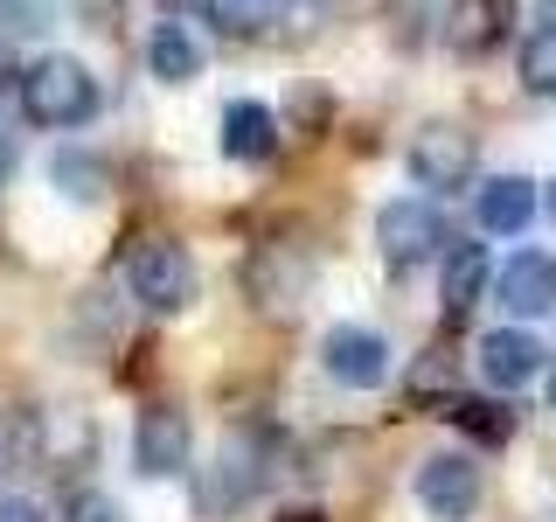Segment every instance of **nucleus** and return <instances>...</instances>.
<instances>
[{
    "instance_id": "f257e3e1",
    "label": "nucleus",
    "mask_w": 556,
    "mask_h": 522,
    "mask_svg": "<svg viewBox=\"0 0 556 522\" xmlns=\"http://www.w3.org/2000/svg\"><path fill=\"white\" fill-rule=\"evenodd\" d=\"M22 112L35 126L70 133V126H84V119L98 112V77L77 57H35L22 70Z\"/></svg>"
},
{
    "instance_id": "f03ea898",
    "label": "nucleus",
    "mask_w": 556,
    "mask_h": 522,
    "mask_svg": "<svg viewBox=\"0 0 556 522\" xmlns=\"http://www.w3.org/2000/svg\"><path fill=\"white\" fill-rule=\"evenodd\" d=\"M195 258L181 251L174 237H147L132 251V293L147 300L153 313H181V307H195Z\"/></svg>"
},
{
    "instance_id": "7ed1b4c3",
    "label": "nucleus",
    "mask_w": 556,
    "mask_h": 522,
    "mask_svg": "<svg viewBox=\"0 0 556 522\" xmlns=\"http://www.w3.org/2000/svg\"><path fill=\"white\" fill-rule=\"evenodd\" d=\"M480 495H486V481L466 452H439V460L417 467V509L431 522H466L480 509Z\"/></svg>"
},
{
    "instance_id": "20e7f679",
    "label": "nucleus",
    "mask_w": 556,
    "mask_h": 522,
    "mask_svg": "<svg viewBox=\"0 0 556 522\" xmlns=\"http://www.w3.org/2000/svg\"><path fill=\"white\" fill-rule=\"evenodd\" d=\"M376 244H382V258L390 265H425L431 251L445 244V216L431 202H382V216H376Z\"/></svg>"
},
{
    "instance_id": "39448f33",
    "label": "nucleus",
    "mask_w": 556,
    "mask_h": 522,
    "mask_svg": "<svg viewBox=\"0 0 556 522\" xmlns=\"http://www.w3.org/2000/svg\"><path fill=\"white\" fill-rule=\"evenodd\" d=\"M466 174H473V139L459 126H425L410 139V182L417 188L452 196V188H466Z\"/></svg>"
},
{
    "instance_id": "423d86ee",
    "label": "nucleus",
    "mask_w": 556,
    "mask_h": 522,
    "mask_svg": "<svg viewBox=\"0 0 556 522\" xmlns=\"http://www.w3.org/2000/svg\"><path fill=\"white\" fill-rule=\"evenodd\" d=\"M320 356H327V376L348 383V390H376V383H390V341H382L376 327H327Z\"/></svg>"
},
{
    "instance_id": "0eeeda50",
    "label": "nucleus",
    "mask_w": 556,
    "mask_h": 522,
    "mask_svg": "<svg viewBox=\"0 0 556 522\" xmlns=\"http://www.w3.org/2000/svg\"><path fill=\"white\" fill-rule=\"evenodd\" d=\"M132 460H139V474H153V481L181 474V467H188V411L181 405H147V411H139Z\"/></svg>"
},
{
    "instance_id": "6e6552de",
    "label": "nucleus",
    "mask_w": 556,
    "mask_h": 522,
    "mask_svg": "<svg viewBox=\"0 0 556 522\" xmlns=\"http://www.w3.org/2000/svg\"><path fill=\"white\" fill-rule=\"evenodd\" d=\"M494 293L515 321H543V313H556V258L549 251H515L494 278Z\"/></svg>"
},
{
    "instance_id": "1a4fd4ad",
    "label": "nucleus",
    "mask_w": 556,
    "mask_h": 522,
    "mask_svg": "<svg viewBox=\"0 0 556 522\" xmlns=\"http://www.w3.org/2000/svg\"><path fill=\"white\" fill-rule=\"evenodd\" d=\"M515 14H521V0H452L445 35L459 57H486V49H501L515 35Z\"/></svg>"
},
{
    "instance_id": "9d476101",
    "label": "nucleus",
    "mask_w": 556,
    "mask_h": 522,
    "mask_svg": "<svg viewBox=\"0 0 556 522\" xmlns=\"http://www.w3.org/2000/svg\"><path fill=\"white\" fill-rule=\"evenodd\" d=\"M480 376L494 383V390H521V383L543 376V341L529 335V327H494V335L480 341Z\"/></svg>"
},
{
    "instance_id": "9b49d317",
    "label": "nucleus",
    "mask_w": 556,
    "mask_h": 522,
    "mask_svg": "<svg viewBox=\"0 0 556 522\" xmlns=\"http://www.w3.org/2000/svg\"><path fill=\"white\" fill-rule=\"evenodd\" d=\"M223 153L230 161H271L278 153V119L265 112V104H251V98H237V104H223Z\"/></svg>"
},
{
    "instance_id": "f8f14e48",
    "label": "nucleus",
    "mask_w": 556,
    "mask_h": 522,
    "mask_svg": "<svg viewBox=\"0 0 556 522\" xmlns=\"http://www.w3.org/2000/svg\"><path fill=\"white\" fill-rule=\"evenodd\" d=\"M529 223H535V182H521V174H494V182L480 188V231L521 237Z\"/></svg>"
},
{
    "instance_id": "ddd939ff",
    "label": "nucleus",
    "mask_w": 556,
    "mask_h": 522,
    "mask_svg": "<svg viewBox=\"0 0 556 522\" xmlns=\"http://www.w3.org/2000/svg\"><path fill=\"white\" fill-rule=\"evenodd\" d=\"M147 63H153V77H161V84H195L202 77V42L181 22H161V28H153V42H147Z\"/></svg>"
},
{
    "instance_id": "4468645a",
    "label": "nucleus",
    "mask_w": 556,
    "mask_h": 522,
    "mask_svg": "<svg viewBox=\"0 0 556 522\" xmlns=\"http://www.w3.org/2000/svg\"><path fill=\"white\" fill-rule=\"evenodd\" d=\"M480 293H486V244H459V251L445 258V313L466 321V313L480 307Z\"/></svg>"
},
{
    "instance_id": "2eb2a0df",
    "label": "nucleus",
    "mask_w": 556,
    "mask_h": 522,
    "mask_svg": "<svg viewBox=\"0 0 556 522\" xmlns=\"http://www.w3.org/2000/svg\"><path fill=\"white\" fill-rule=\"evenodd\" d=\"M439 418H452V425H459L466 439H480V446H501L515 432V411L494 405V397H445Z\"/></svg>"
},
{
    "instance_id": "dca6fc26",
    "label": "nucleus",
    "mask_w": 556,
    "mask_h": 522,
    "mask_svg": "<svg viewBox=\"0 0 556 522\" xmlns=\"http://www.w3.org/2000/svg\"><path fill=\"white\" fill-rule=\"evenodd\" d=\"M202 14L223 35H271L292 14V0H202Z\"/></svg>"
},
{
    "instance_id": "f3484780",
    "label": "nucleus",
    "mask_w": 556,
    "mask_h": 522,
    "mask_svg": "<svg viewBox=\"0 0 556 522\" xmlns=\"http://www.w3.org/2000/svg\"><path fill=\"white\" fill-rule=\"evenodd\" d=\"M251 487H257V474L243 460H216L202 474V515H223L230 501H251Z\"/></svg>"
},
{
    "instance_id": "a211bd4d",
    "label": "nucleus",
    "mask_w": 556,
    "mask_h": 522,
    "mask_svg": "<svg viewBox=\"0 0 556 522\" xmlns=\"http://www.w3.org/2000/svg\"><path fill=\"white\" fill-rule=\"evenodd\" d=\"M49 182L63 188V196H77V202H91V196H104V167L91 161V153H56V161H49Z\"/></svg>"
},
{
    "instance_id": "6ab92c4d",
    "label": "nucleus",
    "mask_w": 556,
    "mask_h": 522,
    "mask_svg": "<svg viewBox=\"0 0 556 522\" xmlns=\"http://www.w3.org/2000/svg\"><path fill=\"white\" fill-rule=\"evenodd\" d=\"M521 84H529L535 98H556V28H535L529 42H521Z\"/></svg>"
},
{
    "instance_id": "aec40b11",
    "label": "nucleus",
    "mask_w": 556,
    "mask_h": 522,
    "mask_svg": "<svg viewBox=\"0 0 556 522\" xmlns=\"http://www.w3.org/2000/svg\"><path fill=\"white\" fill-rule=\"evenodd\" d=\"M49 14H56V0H0V35H35L49 28Z\"/></svg>"
},
{
    "instance_id": "412c9836",
    "label": "nucleus",
    "mask_w": 556,
    "mask_h": 522,
    "mask_svg": "<svg viewBox=\"0 0 556 522\" xmlns=\"http://www.w3.org/2000/svg\"><path fill=\"white\" fill-rule=\"evenodd\" d=\"M70 522H118V509L104 495H70Z\"/></svg>"
},
{
    "instance_id": "4be33fe9",
    "label": "nucleus",
    "mask_w": 556,
    "mask_h": 522,
    "mask_svg": "<svg viewBox=\"0 0 556 522\" xmlns=\"http://www.w3.org/2000/svg\"><path fill=\"white\" fill-rule=\"evenodd\" d=\"M0 522H42V509L22 501V495H8V501H0Z\"/></svg>"
},
{
    "instance_id": "5701e85b",
    "label": "nucleus",
    "mask_w": 556,
    "mask_h": 522,
    "mask_svg": "<svg viewBox=\"0 0 556 522\" xmlns=\"http://www.w3.org/2000/svg\"><path fill=\"white\" fill-rule=\"evenodd\" d=\"M8 174H14V133L0 126V188H8Z\"/></svg>"
},
{
    "instance_id": "b1692460",
    "label": "nucleus",
    "mask_w": 556,
    "mask_h": 522,
    "mask_svg": "<svg viewBox=\"0 0 556 522\" xmlns=\"http://www.w3.org/2000/svg\"><path fill=\"white\" fill-rule=\"evenodd\" d=\"M8 452H14V425L0 418V467H8Z\"/></svg>"
},
{
    "instance_id": "393cba45",
    "label": "nucleus",
    "mask_w": 556,
    "mask_h": 522,
    "mask_svg": "<svg viewBox=\"0 0 556 522\" xmlns=\"http://www.w3.org/2000/svg\"><path fill=\"white\" fill-rule=\"evenodd\" d=\"M278 522H327V515H313V509H286Z\"/></svg>"
},
{
    "instance_id": "a878e982",
    "label": "nucleus",
    "mask_w": 556,
    "mask_h": 522,
    "mask_svg": "<svg viewBox=\"0 0 556 522\" xmlns=\"http://www.w3.org/2000/svg\"><path fill=\"white\" fill-rule=\"evenodd\" d=\"M14 77V57H8V42H0V84H8Z\"/></svg>"
},
{
    "instance_id": "bb28decb",
    "label": "nucleus",
    "mask_w": 556,
    "mask_h": 522,
    "mask_svg": "<svg viewBox=\"0 0 556 522\" xmlns=\"http://www.w3.org/2000/svg\"><path fill=\"white\" fill-rule=\"evenodd\" d=\"M549 411H556V362H549Z\"/></svg>"
},
{
    "instance_id": "cd10ccee",
    "label": "nucleus",
    "mask_w": 556,
    "mask_h": 522,
    "mask_svg": "<svg viewBox=\"0 0 556 522\" xmlns=\"http://www.w3.org/2000/svg\"><path fill=\"white\" fill-rule=\"evenodd\" d=\"M549 216H556V182H549Z\"/></svg>"
}]
</instances>
